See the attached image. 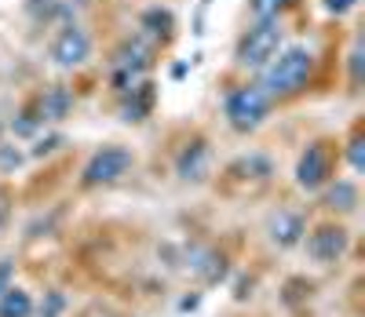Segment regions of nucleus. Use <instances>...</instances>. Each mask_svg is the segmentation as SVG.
<instances>
[{
  "instance_id": "obj_1",
  "label": "nucleus",
  "mask_w": 365,
  "mask_h": 317,
  "mask_svg": "<svg viewBox=\"0 0 365 317\" xmlns=\"http://www.w3.org/2000/svg\"><path fill=\"white\" fill-rule=\"evenodd\" d=\"M314 70H318L314 51L307 44H292V48H282L259 70V88L267 91V99L274 106H278V103H292V99H299V95L311 88Z\"/></svg>"
},
{
  "instance_id": "obj_2",
  "label": "nucleus",
  "mask_w": 365,
  "mask_h": 317,
  "mask_svg": "<svg viewBox=\"0 0 365 317\" xmlns=\"http://www.w3.org/2000/svg\"><path fill=\"white\" fill-rule=\"evenodd\" d=\"M274 103L267 99V91L259 88V80H245V84H237L227 91V99H223V117L227 124L237 132V135H252L259 132L267 117H270Z\"/></svg>"
},
{
  "instance_id": "obj_3",
  "label": "nucleus",
  "mask_w": 365,
  "mask_h": 317,
  "mask_svg": "<svg viewBox=\"0 0 365 317\" xmlns=\"http://www.w3.org/2000/svg\"><path fill=\"white\" fill-rule=\"evenodd\" d=\"M282 41H285L282 19L252 22L245 33H241L237 48H234V66H237V70H249V73H259L267 62L282 51Z\"/></svg>"
},
{
  "instance_id": "obj_4",
  "label": "nucleus",
  "mask_w": 365,
  "mask_h": 317,
  "mask_svg": "<svg viewBox=\"0 0 365 317\" xmlns=\"http://www.w3.org/2000/svg\"><path fill=\"white\" fill-rule=\"evenodd\" d=\"M336 165H340V142L336 139H311L299 153L292 179L303 194H318L329 179H336Z\"/></svg>"
},
{
  "instance_id": "obj_5",
  "label": "nucleus",
  "mask_w": 365,
  "mask_h": 317,
  "mask_svg": "<svg viewBox=\"0 0 365 317\" xmlns=\"http://www.w3.org/2000/svg\"><path fill=\"white\" fill-rule=\"evenodd\" d=\"M270 179H274V161L259 150H249V153L234 157V161L223 168L220 186L234 197H252V194H259V189L270 186Z\"/></svg>"
},
{
  "instance_id": "obj_6",
  "label": "nucleus",
  "mask_w": 365,
  "mask_h": 317,
  "mask_svg": "<svg viewBox=\"0 0 365 317\" xmlns=\"http://www.w3.org/2000/svg\"><path fill=\"white\" fill-rule=\"evenodd\" d=\"M135 168V153L120 142H106L88 157V165L81 168V186L84 189H99V186H113Z\"/></svg>"
},
{
  "instance_id": "obj_7",
  "label": "nucleus",
  "mask_w": 365,
  "mask_h": 317,
  "mask_svg": "<svg viewBox=\"0 0 365 317\" xmlns=\"http://www.w3.org/2000/svg\"><path fill=\"white\" fill-rule=\"evenodd\" d=\"M303 248H307V259L314 266H336V263H344L347 248H351V230L340 219H325V223L303 234Z\"/></svg>"
},
{
  "instance_id": "obj_8",
  "label": "nucleus",
  "mask_w": 365,
  "mask_h": 317,
  "mask_svg": "<svg viewBox=\"0 0 365 317\" xmlns=\"http://www.w3.org/2000/svg\"><path fill=\"white\" fill-rule=\"evenodd\" d=\"M91 33L84 26H77V22H63V29L55 33V41H51V48H48V55H51V62L58 70H81L84 62L91 58Z\"/></svg>"
},
{
  "instance_id": "obj_9",
  "label": "nucleus",
  "mask_w": 365,
  "mask_h": 317,
  "mask_svg": "<svg viewBox=\"0 0 365 317\" xmlns=\"http://www.w3.org/2000/svg\"><path fill=\"white\" fill-rule=\"evenodd\" d=\"M208 175H212V142L205 135H190L175 150V179L197 186Z\"/></svg>"
},
{
  "instance_id": "obj_10",
  "label": "nucleus",
  "mask_w": 365,
  "mask_h": 317,
  "mask_svg": "<svg viewBox=\"0 0 365 317\" xmlns=\"http://www.w3.org/2000/svg\"><path fill=\"white\" fill-rule=\"evenodd\" d=\"M263 234H267V241L278 248V251H292V248L303 244V234H307V219H303V212H296V208H278V212L267 215Z\"/></svg>"
},
{
  "instance_id": "obj_11",
  "label": "nucleus",
  "mask_w": 365,
  "mask_h": 317,
  "mask_svg": "<svg viewBox=\"0 0 365 317\" xmlns=\"http://www.w3.org/2000/svg\"><path fill=\"white\" fill-rule=\"evenodd\" d=\"M110 70H120V73H132V77H146L154 70V44L143 41V37H128L113 48V58H110Z\"/></svg>"
},
{
  "instance_id": "obj_12",
  "label": "nucleus",
  "mask_w": 365,
  "mask_h": 317,
  "mask_svg": "<svg viewBox=\"0 0 365 317\" xmlns=\"http://www.w3.org/2000/svg\"><path fill=\"white\" fill-rule=\"evenodd\" d=\"M158 106V84L143 77L135 88H128L125 95H120V120L125 124H143L150 113H154Z\"/></svg>"
},
{
  "instance_id": "obj_13",
  "label": "nucleus",
  "mask_w": 365,
  "mask_h": 317,
  "mask_svg": "<svg viewBox=\"0 0 365 317\" xmlns=\"http://www.w3.org/2000/svg\"><path fill=\"white\" fill-rule=\"evenodd\" d=\"M318 194H322V208L332 212V215H354L358 204H361V194H358L354 179H329Z\"/></svg>"
},
{
  "instance_id": "obj_14",
  "label": "nucleus",
  "mask_w": 365,
  "mask_h": 317,
  "mask_svg": "<svg viewBox=\"0 0 365 317\" xmlns=\"http://www.w3.org/2000/svg\"><path fill=\"white\" fill-rule=\"evenodd\" d=\"M34 99H37V110H41L44 124H58V120H66L73 113V91L66 84H51V88L37 91Z\"/></svg>"
},
{
  "instance_id": "obj_15",
  "label": "nucleus",
  "mask_w": 365,
  "mask_h": 317,
  "mask_svg": "<svg viewBox=\"0 0 365 317\" xmlns=\"http://www.w3.org/2000/svg\"><path fill=\"white\" fill-rule=\"evenodd\" d=\"M139 29H143V41H150V44H168V41L175 37V15H172V8H161V4L146 8V11L139 15Z\"/></svg>"
},
{
  "instance_id": "obj_16",
  "label": "nucleus",
  "mask_w": 365,
  "mask_h": 317,
  "mask_svg": "<svg viewBox=\"0 0 365 317\" xmlns=\"http://www.w3.org/2000/svg\"><path fill=\"white\" fill-rule=\"evenodd\" d=\"M190 270L201 277V284H223L227 277H230V259L223 256V251H216V248H205V251H197L194 256V263H190Z\"/></svg>"
},
{
  "instance_id": "obj_17",
  "label": "nucleus",
  "mask_w": 365,
  "mask_h": 317,
  "mask_svg": "<svg viewBox=\"0 0 365 317\" xmlns=\"http://www.w3.org/2000/svg\"><path fill=\"white\" fill-rule=\"evenodd\" d=\"M0 317H34V296L22 284H11L8 292H0Z\"/></svg>"
},
{
  "instance_id": "obj_18",
  "label": "nucleus",
  "mask_w": 365,
  "mask_h": 317,
  "mask_svg": "<svg viewBox=\"0 0 365 317\" xmlns=\"http://www.w3.org/2000/svg\"><path fill=\"white\" fill-rule=\"evenodd\" d=\"M44 128V120H41V110H37V99H29L15 117H11V135L15 139H34L37 132Z\"/></svg>"
},
{
  "instance_id": "obj_19",
  "label": "nucleus",
  "mask_w": 365,
  "mask_h": 317,
  "mask_svg": "<svg viewBox=\"0 0 365 317\" xmlns=\"http://www.w3.org/2000/svg\"><path fill=\"white\" fill-rule=\"evenodd\" d=\"M311 292H314V281H307V277H289L285 289H282V303H285L289 310H296L299 303L311 299Z\"/></svg>"
},
{
  "instance_id": "obj_20",
  "label": "nucleus",
  "mask_w": 365,
  "mask_h": 317,
  "mask_svg": "<svg viewBox=\"0 0 365 317\" xmlns=\"http://www.w3.org/2000/svg\"><path fill=\"white\" fill-rule=\"evenodd\" d=\"M347 165L351 172H365V135H361V124L351 128V139H347Z\"/></svg>"
},
{
  "instance_id": "obj_21",
  "label": "nucleus",
  "mask_w": 365,
  "mask_h": 317,
  "mask_svg": "<svg viewBox=\"0 0 365 317\" xmlns=\"http://www.w3.org/2000/svg\"><path fill=\"white\" fill-rule=\"evenodd\" d=\"M66 292H58V289H51V292H44V299H41V306H34V313L37 317H63L66 313Z\"/></svg>"
},
{
  "instance_id": "obj_22",
  "label": "nucleus",
  "mask_w": 365,
  "mask_h": 317,
  "mask_svg": "<svg viewBox=\"0 0 365 317\" xmlns=\"http://www.w3.org/2000/svg\"><path fill=\"white\" fill-rule=\"evenodd\" d=\"M289 4H292V0H249V15H252L256 22H263V19H278Z\"/></svg>"
},
{
  "instance_id": "obj_23",
  "label": "nucleus",
  "mask_w": 365,
  "mask_h": 317,
  "mask_svg": "<svg viewBox=\"0 0 365 317\" xmlns=\"http://www.w3.org/2000/svg\"><path fill=\"white\" fill-rule=\"evenodd\" d=\"M22 161H26V153L15 146V142H0V172H19L22 168Z\"/></svg>"
},
{
  "instance_id": "obj_24",
  "label": "nucleus",
  "mask_w": 365,
  "mask_h": 317,
  "mask_svg": "<svg viewBox=\"0 0 365 317\" xmlns=\"http://www.w3.org/2000/svg\"><path fill=\"white\" fill-rule=\"evenodd\" d=\"M58 146H66V139L58 135V132H55V135H41V139H37V146L29 150V157H51Z\"/></svg>"
},
{
  "instance_id": "obj_25",
  "label": "nucleus",
  "mask_w": 365,
  "mask_h": 317,
  "mask_svg": "<svg viewBox=\"0 0 365 317\" xmlns=\"http://www.w3.org/2000/svg\"><path fill=\"white\" fill-rule=\"evenodd\" d=\"M361 58H365L361 41H354V48H351V55H347V66H351V84H354V91H358V84H361Z\"/></svg>"
},
{
  "instance_id": "obj_26",
  "label": "nucleus",
  "mask_w": 365,
  "mask_h": 317,
  "mask_svg": "<svg viewBox=\"0 0 365 317\" xmlns=\"http://www.w3.org/2000/svg\"><path fill=\"white\" fill-rule=\"evenodd\" d=\"M11 284H15V259L4 256V259H0V292H8Z\"/></svg>"
},
{
  "instance_id": "obj_27",
  "label": "nucleus",
  "mask_w": 365,
  "mask_h": 317,
  "mask_svg": "<svg viewBox=\"0 0 365 317\" xmlns=\"http://www.w3.org/2000/svg\"><path fill=\"white\" fill-rule=\"evenodd\" d=\"M322 8H325L329 15H347V11L358 8V0H322Z\"/></svg>"
},
{
  "instance_id": "obj_28",
  "label": "nucleus",
  "mask_w": 365,
  "mask_h": 317,
  "mask_svg": "<svg viewBox=\"0 0 365 317\" xmlns=\"http://www.w3.org/2000/svg\"><path fill=\"white\" fill-rule=\"evenodd\" d=\"M11 223V189L0 186V230Z\"/></svg>"
},
{
  "instance_id": "obj_29",
  "label": "nucleus",
  "mask_w": 365,
  "mask_h": 317,
  "mask_svg": "<svg viewBox=\"0 0 365 317\" xmlns=\"http://www.w3.org/2000/svg\"><path fill=\"white\" fill-rule=\"evenodd\" d=\"M252 289H256V277H241V281H237V292H234V299H237V303L252 299Z\"/></svg>"
},
{
  "instance_id": "obj_30",
  "label": "nucleus",
  "mask_w": 365,
  "mask_h": 317,
  "mask_svg": "<svg viewBox=\"0 0 365 317\" xmlns=\"http://www.w3.org/2000/svg\"><path fill=\"white\" fill-rule=\"evenodd\" d=\"M197 306H201V292L182 296V299H179V310H182V313H187V310H197Z\"/></svg>"
}]
</instances>
